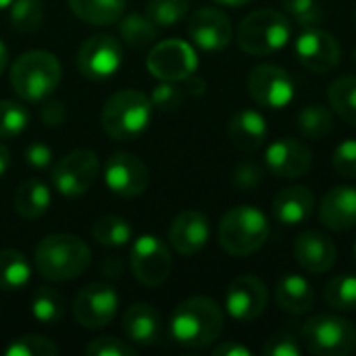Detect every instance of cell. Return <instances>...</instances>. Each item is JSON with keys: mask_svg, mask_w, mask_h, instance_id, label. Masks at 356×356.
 Segmentation results:
<instances>
[{"mask_svg": "<svg viewBox=\"0 0 356 356\" xmlns=\"http://www.w3.org/2000/svg\"><path fill=\"white\" fill-rule=\"evenodd\" d=\"M275 302L284 313L305 315L313 309L315 292L302 275L288 273L275 286Z\"/></svg>", "mask_w": 356, "mask_h": 356, "instance_id": "25", "label": "cell"}, {"mask_svg": "<svg viewBox=\"0 0 356 356\" xmlns=\"http://www.w3.org/2000/svg\"><path fill=\"white\" fill-rule=\"evenodd\" d=\"M263 353H265V356H300L302 348H300L298 340L292 334L280 332V334H273L267 340Z\"/></svg>", "mask_w": 356, "mask_h": 356, "instance_id": "44", "label": "cell"}, {"mask_svg": "<svg viewBox=\"0 0 356 356\" xmlns=\"http://www.w3.org/2000/svg\"><path fill=\"white\" fill-rule=\"evenodd\" d=\"M188 33L198 48H202L207 52H217V50H223L229 46L234 29L223 10L204 6V8H198L190 17Z\"/></svg>", "mask_w": 356, "mask_h": 356, "instance_id": "17", "label": "cell"}, {"mask_svg": "<svg viewBox=\"0 0 356 356\" xmlns=\"http://www.w3.org/2000/svg\"><path fill=\"white\" fill-rule=\"evenodd\" d=\"M8 165H10V152L4 144H0V177L6 173Z\"/></svg>", "mask_w": 356, "mask_h": 356, "instance_id": "49", "label": "cell"}, {"mask_svg": "<svg viewBox=\"0 0 356 356\" xmlns=\"http://www.w3.org/2000/svg\"><path fill=\"white\" fill-rule=\"evenodd\" d=\"M190 8V0H148L146 17L156 27H171L179 23Z\"/></svg>", "mask_w": 356, "mask_h": 356, "instance_id": "34", "label": "cell"}, {"mask_svg": "<svg viewBox=\"0 0 356 356\" xmlns=\"http://www.w3.org/2000/svg\"><path fill=\"white\" fill-rule=\"evenodd\" d=\"M213 2H217V4H221V6H232V8H236V6L248 4L250 0H213Z\"/></svg>", "mask_w": 356, "mask_h": 356, "instance_id": "51", "label": "cell"}, {"mask_svg": "<svg viewBox=\"0 0 356 356\" xmlns=\"http://www.w3.org/2000/svg\"><path fill=\"white\" fill-rule=\"evenodd\" d=\"M83 353L88 356H136L134 346H129L127 342H121L117 338H111V336L92 340Z\"/></svg>", "mask_w": 356, "mask_h": 356, "instance_id": "41", "label": "cell"}, {"mask_svg": "<svg viewBox=\"0 0 356 356\" xmlns=\"http://www.w3.org/2000/svg\"><path fill=\"white\" fill-rule=\"evenodd\" d=\"M319 219L332 232H348L356 227V188L336 186L319 204Z\"/></svg>", "mask_w": 356, "mask_h": 356, "instance_id": "21", "label": "cell"}, {"mask_svg": "<svg viewBox=\"0 0 356 356\" xmlns=\"http://www.w3.org/2000/svg\"><path fill=\"white\" fill-rule=\"evenodd\" d=\"M223 311L207 296H192L179 302L169 321L171 338L192 350L209 348L223 332Z\"/></svg>", "mask_w": 356, "mask_h": 356, "instance_id": "1", "label": "cell"}, {"mask_svg": "<svg viewBox=\"0 0 356 356\" xmlns=\"http://www.w3.org/2000/svg\"><path fill=\"white\" fill-rule=\"evenodd\" d=\"M29 123V111L15 100H0V140L19 136Z\"/></svg>", "mask_w": 356, "mask_h": 356, "instance_id": "37", "label": "cell"}, {"mask_svg": "<svg viewBox=\"0 0 356 356\" xmlns=\"http://www.w3.org/2000/svg\"><path fill=\"white\" fill-rule=\"evenodd\" d=\"M300 334L307 350L317 356H346L356 350V327L338 315H315Z\"/></svg>", "mask_w": 356, "mask_h": 356, "instance_id": "7", "label": "cell"}, {"mask_svg": "<svg viewBox=\"0 0 356 356\" xmlns=\"http://www.w3.org/2000/svg\"><path fill=\"white\" fill-rule=\"evenodd\" d=\"M25 161L33 169H46L52 163V148L42 142H33L25 150Z\"/></svg>", "mask_w": 356, "mask_h": 356, "instance_id": "45", "label": "cell"}, {"mask_svg": "<svg viewBox=\"0 0 356 356\" xmlns=\"http://www.w3.org/2000/svg\"><path fill=\"white\" fill-rule=\"evenodd\" d=\"M152 102L140 90H121L102 106V127L117 142L136 140L150 123Z\"/></svg>", "mask_w": 356, "mask_h": 356, "instance_id": "5", "label": "cell"}, {"mask_svg": "<svg viewBox=\"0 0 356 356\" xmlns=\"http://www.w3.org/2000/svg\"><path fill=\"white\" fill-rule=\"evenodd\" d=\"M269 221L263 211L240 204L229 209L219 223V244L232 257H250L261 250L269 238Z\"/></svg>", "mask_w": 356, "mask_h": 356, "instance_id": "3", "label": "cell"}, {"mask_svg": "<svg viewBox=\"0 0 356 356\" xmlns=\"http://www.w3.org/2000/svg\"><path fill=\"white\" fill-rule=\"evenodd\" d=\"M263 177H265V171H263L261 165H257V163H240L234 169L232 181H234V186L238 190L252 192L254 188H259L263 184Z\"/></svg>", "mask_w": 356, "mask_h": 356, "instance_id": "43", "label": "cell"}, {"mask_svg": "<svg viewBox=\"0 0 356 356\" xmlns=\"http://www.w3.org/2000/svg\"><path fill=\"white\" fill-rule=\"evenodd\" d=\"M119 311V296L108 284H90L73 300V317L81 327L98 330L113 323Z\"/></svg>", "mask_w": 356, "mask_h": 356, "instance_id": "12", "label": "cell"}, {"mask_svg": "<svg viewBox=\"0 0 356 356\" xmlns=\"http://www.w3.org/2000/svg\"><path fill=\"white\" fill-rule=\"evenodd\" d=\"M215 356H250V348H246L244 344L238 342H221L219 346L213 348Z\"/></svg>", "mask_w": 356, "mask_h": 356, "instance_id": "47", "label": "cell"}, {"mask_svg": "<svg viewBox=\"0 0 356 356\" xmlns=\"http://www.w3.org/2000/svg\"><path fill=\"white\" fill-rule=\"evenodd\" d=\"M121 44L108 33H98L88 38L77 52V69L90 79H106L121 67Z\"/></svg>", "mask_w": 356, "mask_h": 356, "instance_id": "13", "label": "cell"}, {"mask_svg": "<svg viewBox=\"0 0 356 356\" xmlns=\"http://www.w3.org/2000/svg\"><path fill=\"white\" fill-rule=\"evenodd\" d=\"M121 325H123L127 340H131L134 344H140V346L156 344L161 340V334H163L161 315L154 311V307H150L146 302L131 305L125 311Z\"/></svg>", "mask_w": 356, "mask_h": 356, "instance_id": "22", "label": "cell"}, {"mask_svg": "<svg viewBox=\"0 0 356 356\" xmlns=\"http://www.w3.org/2000/svg\"><path fill=\"white\" fill-rule=\"evenodd\" d=\"M60 81V63L52 52H23L10 67V86L21 100H46Z\"/></svg>", "mask_w": 356, "mask_h": 356, "instance_id": "4", "label": "cell"}, {"mask_svg": "<svg viewBox=\"0 0 356 356\" xmlns=\"http://www.w3.org/2000/svg\"><path fill=\"white\" fill-rule=\"evenodd\" d=\"M6 65H8V50H6V46H4V42L0 40V75L4 73V69H6Z\"/></svg>", "mask_w": 356, "mask_h": 356, "instance_id": "50", "label": "cell"}, {"mask_svg": "<svg viewBox=\"0 0 356 356\" xmlns=\"http://www.w3.org/2000/svg\"><path fill=\"white\" fill-rule=\"evenodd\" d=\"M134 236V227L117 215H104L98 217L92 223V238L108 248H117V246H125Z\"/></svg>", "mask_w": 356, "mask_h": 356, "instance_id": "29", "label": "cell"}, {"mask_svg": "<svg viewBox=\"0 0 356 356\" xmlns=\"http://www.w3.org/2000/svg\"><path fill=\"white\" fill-rule=\"evenodd\" d=\"M31 315L42 325H56L65 317V300L54 288H38L31 298Z\"/></svg>", "mask_w": 356, "mask_h": 356, "instance_id": "31", "label": "cell"}, {"mask_svg": "<svg viewBox=\"0 0 356 356\" xmlns=\"http://www.w3.org/2000/svg\"><path fill=\"white\" fill-rule=\"evenodd\" d=\"M146 67L152 77L161 81H184L188 75L196 73L198 56L188 42L171 38L152 46L146 58Z\"/></svg>", "mask_w": 356, "mask_h": 356, "instance_id": "10", "label": "cell"}, {"mask_svg": "<svg viewBox=\"0 0 356 356\" xmlns=\"http://www.w3.org/2000/svg\"><path fill=\"white\" fill-rule=\"evenodd\" d=\"M269 302L267 286L254 275L236 277L225 292V309L227 313L242 323H250L259 319Z\"/></svg>", "mask_w": 356, "mask_h": 356, "instance_id": "16", "label": "cell"}, {"mask_svg": "<svg viewBox=\"0 0 356 356\" xmlns=\"http://www.w3.org/2000/svg\"><path fill=\"white\" fill-rule=\"evenodd\" d=\"M353 21H355V25H356V6H355V10H353Z\"/></svg>", "mask_w": 356, "mask_h": 356, "instance_id": "53", "label": "cell"}, {"mask_svg": "<svg viewBox=\"0 0 356 356\" xmlns=\"http://www.w3.org/2000/svg\"><path fill=\"white\" fill-rule=\"evenodd\" d=\"M334 169L342 175V177H356V140H344L342 144L336 146L334 156H332Z\"/></svg>", "mask_w": 356, "mask_h": 356, "instance_id": "42", "label": "cell"}, {"mask_svg": "<svg viewBox=\"0 0 356 356\" xmlns=\"http://www.w3.org/2000/svg\"><path fill=\"white\" fill-rule=\"evenodd\" d=\"M50 207V190L40 179L23 181L15 192V211L21 219H38Z\"/></svg>", "mask_w": 356, "mask_h": 356, "instance_id": "26", "label": "cell"}, {"mask_svg": "<svg viewBox=\"0 0 356 356\" xmlns=\"http://www.w3.org/2000/svg\"><path fill=\"white\" fill-rule=\"evenodd\" d=\"M298 129L305 138L321 140L332 134L334 129V117L332 111L323 104H309L298 113Z\"/></svg>", "mask_w": 356, "mask_h": 356, "instance_id": "32", "label": "cell"}, {"mask_svg": "<svg viewBox=\"0 0 356 356\" xmlns=\"http://www.w3.org/2000/svg\"><path fill=\"white\" fill-rule=\"evenodd\" d=\"M355 259H356V244H355Z\"/></svg>", "mask_w": 356, "mask_h": 356, "instance_id": "55", "label": "cell"}, {"mask_svg": "<svg viewBox=\"0 0 356 356\" xmlns=\"http://www.w3.org/2000/svg\"><path fill=\"white\" fill-rule=\"evenodd\" d=\"M150 102L161 111H175L184 104V90L177 88L175 81H163L152 90Z\"/></svg>", "mask_w": 356, "mask_h": 356, "instance_id": "40", "label": "cell"}, {"mask_svg": "<svg viewBox=\"0 0 356 356\" xmlns=\"http://www.w3.org/2000/svg\"><path fill=\"white\" fill-rule=\"evenodd\" d=\"M75 17L90 25L117 23L127 6V0H67Z\"/></svg>", "mask_w": 356, "mask_h": 356, "instance_id": "27", "label": "cell"}, {"mask_svg": "<svg viewBox=\"0 0 356 356\" xmlns=\"http://www.w3.org/2000/svg\"><path fill=\"white\" fill-rule=\"evenodd\" d=\"M129 263H131L134 277L148 288L163 286L169 280L173 267V259L167 244L159 236H150V234L140 236L134 242L129 250Z\"/></svg>", "mask_w": 356, "mask_h": 356, "instance_id": "9", "label": "cell"}, {"mask_svg": "<svg viewBox=\"0 0 356 356\" xmlns=\"http://www.w3.org/2000/svg\"><path fill=\"white\" fill-rule=\"evenodd\" d=\"M10 4H13V0H0V8H6Z\"/></svg>", "mask_w": 356, "mask_h": 356, "instance_id": "52", "label": "cell"}, {"mask_svg": "<svg viewBox=\"0 0 356 356\" xmlns=\"http://www.w3.org/2000/svg\"><path fill=\"white\" fill-rule=\"evenodd\" d=\"M29 277H31V265L23 252L13 248L0 250V290L17 292L23 286H27Z\"/></svg>", "mask_w": 356, "mask_h": 356, "instance_id": "28", "label": "cell"}, {"mask_svg": "<svg viewBox=\"0 0 356 356\" xmlns=\"http://www.w3.org/2000/svg\"><path fill=\"white\" fill-rule=\"evenodd\" d=\"M267 136H269V127L259 111L252 108L240 111L229 121V140L234 142L236 148L244 152L259 150L267 142Z\"/></svg>", "mask_w": 356, "mask_h": 356, "instance_id": "24", "label": "cell"}, {"mask_svg": "<svg viewBox=\"0 0 356 356\" xmlns=\"http://www.w3.org/2000/svg\"><path fill=\"white\" fill-rule=\"evenodd\" d=\"M294 79L277 65H259L248 75L250 98L265 108H286L294 100Z\"/></svg>", "mask_w": 356, "mask_h": 356, "instance_id": "11", "label": "cell"}, {"mask_svg": "<svg viewBox=\"0 0 356 356\" xmlns=\"http://www.w3.org/2000/svg\"><path fill=\"white\" fill-rule=\"evenodd\" d=\"M294 257H296V263L305 271L313 275H321L336 265L338 250H336V244L325 234L311 229V232H302L296 238Z\"/></svg>", "mask_w": 356, "mask_h": 356, "instance_id": "20", "label": "cell"}, {"mask_svg": "<svg viewBox=\"0 0 356 356\" xmlns=\"http://www.w3.org/2000/svg\"><path fill=\"white\" fill-rule=\"evenodd\" d=\"M119 33H121V40L125 44H129L134 48H144V46L154 42L156 25L146 15L131 13L119 21Z\"/></svg>", "mask_w": 356, "mask_h": 356, "instance_id": "33", "label": "cell"}, {"mask_svg": "<svg viewBox=\"0 0 356 356\" xmlns=\"http://www.w3.org/2000/svg\"><path fill=\"white\" fill-rule=\"evenodd\" d=\"M353 60H355V65H356V48H355V52H353Z\"/></svg>", "mask_w": 356, "mask_h": 356, "instance_id": "54", "label": "cell"}, {"mask_svg": "<svg viewBox=\"0 0 356 356\" xmlns=\"http://www.w3.org/2000/svg\"><path fill=\"white\" fill-rule=\"evenodd\" d=\"M40 119L48 127H58L60 123H65L67 111H65L63 102H58V100H46L42 104V108H40Z\"/></svg>", "mask_w": 356, "mask_h": 356, "instance_id": "46", "label": "cell"}, {"mask_svg": "<svg viewBox=\"0 0 356 356\" xmlns=\"http://www.w3.org/2000/svg\"><path fill=\"white\" fill-rule=\"evenodd\" d=\"M292 35L290 19L273 8L246 15L238 27V46L252 56H267L282 50Z\"/></svg>", "mask_w": 356, "mask_h": 356, "instance_id": "6", "label": "cell"}, {"mask_svg": "<svg viewBox=\"0 0 356 356\" xmlns=\"http://www.w3.org/2000/svg\"><path fill=\"white\" fill-rule=\"evenodd\" d=\"M327 98L344 121L356 125V75H344L332 81Z\"/></svg>", "mask_w": 356, "mask_h": 356, "instance_id": "30", "label": "cell"}, {"mask_svg": "<svg viewBox=\"0 0 356 356\" xmlns=\"http://www.w3.org/2000/svg\"><path fill=\"white\" fill-rule=\"evenodd\" d=\"M209 238L211 223L209 217L200 211H181L169 227V242L184 257L200 252L207 246Z\"/></svg>", "mask_w": 356, "mask_h": 356, "instance_id": "19", "label": "cell"}, {"mask_svg": "<svg viewBox=\"0 0 356 356\" xmlns=\"http://www.w3.org/2000/svg\"><path fill=\"white\" fill-rule=\"evenodd\" d=\"M100 163L96 152L88 148L73 150L58 159L50 169V181L54 190H58L63 196H81L86 194L98 179Z\"/></svg>", "mask_w": 356, "mask_h": 356, "instance_id": "8", "label": "cell"}, {"mask_svg": "<svg viewBox=\"0 0 356 356\" xmlns=\"http://www.w3.org/2000/svg\"><path fill=\"white\" fill-rule=\"evenodd\" d=\"M315 209V196L305 186H292L284 188L273 198V217L277 223L292 227L305 223Z\"/></svg>", "mask_w": 356, "mask_h": 356, "instance_id": "23", "label": "cell"}, {"mask_svg": "<svg viewBox=\"0 0 356 356\" xmlns=\"http://www.w3.org/2000/svg\"><path fill=\"white\" fill-rule=\"evenodd\" d=\"M325 302L336 311H356V275H338L325 288Z\"/></svg>", "mask_w": 356, "mask_h": 356, "instance_id": "35", "label": "cell"}, {"mask_svg": "<svg viewBox=\"0 0 356 356\" xmlns=\"http://www.w3.org/2000/svg\"><path fill=\"white\" fill-rule=\"evenodd\" d=\"M104 184L117 196L136 198L146 192L150 173L138 156L129 152H117L104 165Z\"/></svg>", "mask_w": 356, "mask_h": 356, "instance_id": "14", "label": "cell"}, {"mask_svg": "<svg viewBox=\"0 0 356 356\" xmlns=\"http://www.w3.org/2000/svg\"><path fill=\"white\" fill-rule=\"evenodd\" d=\"M282 6L288 17L294 19V23L302 29L317 27L323 21V8L319 0H282Z\"/></svg>", "mask_w": 356, "mask_h": 356, "instance_id": "39", "label": "cell"}, {"mask_svg": "<svg viewBox=\"0 0 356 356\" xmlns=\"http://www.w3.org/2000/svg\"><path fill=\"white\" fill-rule=\"evenodd\" d=\"M44 8L40 0H13L10 4V23L23 33H31L42 25Z\"/></svg>", "mask_w": 356, "mask_h": 356, "instance_id": "36", "label": "cell"}, {"mask_svg": "<svg viewBox=\"0 0 356 356\" xmlns=\"http://www.w3.org/2000/svg\"><path fill=\"white\" fill-rule=\"evenodd\" d=\"M265 163L273 175L284 177V179H296V177H302L311 169L313 152L300 140L282 138L267 148Z\"/></svg>", "mask_w": 356, "mask_h": 356, "instance_id": "18", "label": "cell"}, {"mask_svg": "<svg viewBox=\"0 0 356 356\" xmlns=\"http://www.w3.org/2000/svg\"><path fill=\"white\" fill-rule=\"evenodd\" d=\"M294 52H296L300 65L313 73L332 71L340 63V56H342L338 40L330 31L321 29L319 25L307 27L298 35V40L294 44Z\"/></svg>", "mask_w": 356, "mask_h": 356, "instance_id": "15", "label": "cell"}, {"mask_svg": "<svg viewBox=\"0 0 356 356\" xmlns=\"http://www.w3.org/2000/svg\"><path fill=\"white\" fill-rule=\"evenodd\" d=\"M184 86H186V90H188L190 94H194V96H200V94L204 92V88H207L204 79H202V77H198L196 73L188 75V77L184 79Z\"/></svg>", "mask_w": 356, "mask_h": 356, "instance_id": "48", "label": "cell"}, {"mask_svg": "<svg viewBox=\"0 0 356 356\" xmlns=\"http://www.w3.org/2000/svg\"><path fill=\"white\" fill-rule=\"evenodd\" d=\"M6 356H56L58 355V346L46 338V336H38V334H27L21 338H15L6 350Z\"/></svg>", "mask_w": 356, "mask_h": 356, "instance_id": "38", "label": "cell"}, {"mask_svg": "<svg viewBox=\"0 0 356 356\" xmlns=\"http://www.w3.org/2000/svg\"><path fill=\"white\" fill-rule=\"evenodd\" d=\"M92 261V252L83 240L73 234H50L35 246L33 267L48 282L77 280Z\"/></svg>", "mask_w": 356, "mask_h": 356, "instance_id": "2", "label": "cell"}]
</instances>
